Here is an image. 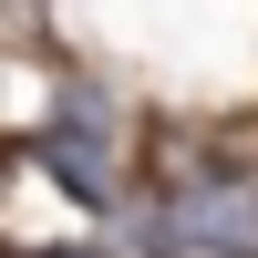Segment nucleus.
Here are the masks:
<instances>
[{
  "instance_id": "nucleus-1",
  "label": "nucleus",
  "mask_w": 258,
  "mask_h": 258,
  "mask_svg": "<svg viewBox=\"0 0 258 258\" xmlns=\"http://www.w3.org/2000/svg\"><path fill=\"white\" fill-rule=\"evenodd\" d=\"M165 248H197V258H258V186H186L176 217H165Z\"/></svg>"
},
{
  "instance_id": "nucleus-2",
  "label": "nucleus",
  "mask_w": 258,
  "mask_h": 258,
  "mask_svg": "<svg viewBox=\"0 0 258 258\" xmlns=\"http://www.w3.org/2000/svg\"><path fill=\"white\" fill-rule=\"evenodd\" d=\"M62 258H83V248H62Z\"/></svg>"
}]
</instances>
